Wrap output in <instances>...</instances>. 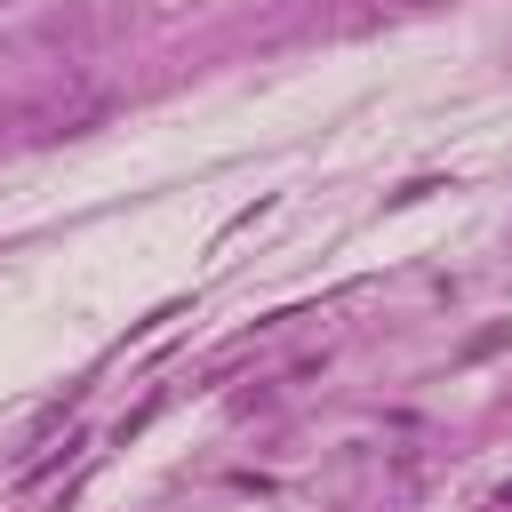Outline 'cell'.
Returning <instances> with one entry per match:
<instances>
[{
    "mask_svg": "<svg viewBox=\"0 0 512 512\" xmlns=\"http://www.w3.org/2000/svg\"><path fill=\"white\" fill-rule=\"evenodd\" d=\"M112 112V96L104 88H88L80 72H64L56 88H40V96H24L0 128H16V136H32V144H48V136H80V128H96Z\"/></svg>",
    "mask_w": 512,
    "mask_h": 512,
    "instance_id": "cell-1",
    "label": "cell"
}]
</instances>
